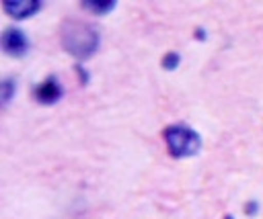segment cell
<instances>
[{
    "mask_svg": "<svg viewBox=\"0 0 263 219\" xmlns=\"http://www.w3.org/2000/svg\"><path fill=\"white\" fill-rule=\"evenodd\" d=\"M226 219H232V217H226Z\"/></svg>",
    "mask_w": 263,
    "mask_h": 219,
    "instance_id": "ba28073f",
    "label": "cell"
},
{
    "mask_svg": "<svg viewBox=\"0 0 263 219\" xmlns=\"http://www.w3.org/2000/svg\"><path fill=\"white\" fill-rule=\"evenodd\" d=\"M115 6V2H82V8H95V12H109Z\"/></svg>",
    "mask_w": 263,
    "mask_h": 219,
    "instance_id": "8992f818",
    "label": "cell"
},
{
    "mask_svg": "<svg viewBox=\"0 0 263 219\" xmlns=\"http://www.w3.org/2000/svg\"><path fill=\"white\" fill-rule=\"evenodd\" d=\"M60 92H62V90H60V86L55 84V80H47V82H43V84L37 88L35 94H37V98H39L41 102L47 104V102H55V100L60 98Z\"/></svg>",
    "mask_w": 263,
    "mask_h": 219,
    "instance_id": "5b68a950",
    "label": "cell"
},
{
    "mask_svg": "<svg viewBox=\"0 0 263 219\" xmlns=\"http://www.w3.org/2000/svg\"><path fill=\"white\" fill-rule=\"evenodd\" d=\"M164 141L173 158H189L199 149V135L185 125H171L164 131Z\"/></svg>",
    "mask_w": 263,
    "mask_h": 219,
    "instance_id": "7a4b0ae2",
    "label": "cell"
},
{
    "mask_svg": "<svg viewBox=\"0 0 263 219\" xmlns=\"http://www.w3.org/2000/svg\"><path fill=\"white\" fill-rule=\"evenodd\" d=\"M62 41L68 53H72L78 59H86L99 47V33L86 23L68 20L62 29Z\"/></svg>",
    "mask_w": 263,
    "mask_h": 219,
    "instance_id": "6da1fadb",
    "label": "cell"
},
{
    "mask_svg": "<svg viewBox=\"0 0 263 219\" xmlns=\"http://www.w3.org/2000/svg\"><path fill=\"white\" fill-rule=\"evenodd\" d=\"M2 6H4L6 14L12 16V18H29L31 14L37 12V8L41 4L39 2H31V0H25V2L18 0V2H2Z\"/></svg>",
    "mask_w": 263,
    "mask_h": 219,
    "instance_id": "277c9868",
    "label": "cell"
},
{
    "mask_svg": "<svg viewBox=\"0 0 263 219\" xmlns=\"http://www.w3.org/2000/svg\"><path fill=\"white\" fill-rule=\"evenodd\" d=\"M27 39L25 35L18 31V29H6L4 35H2V49L8 53V55H14V57H23L27 53Z\"/></svg>",
    "mask_w": 263,
    "mask_h": 219,
    "instance_id": "3957f363",
    "label": "cell"
},
{
    "mask_svg": "<svg viewBox=\"0 0 263 219\" xmlns=\"http://www.w3.org/2000/svg\"><path fill=\"white\" fill-rule=\"evenodd\" d=\"M177 63H179V59H177V55H175V53L166 55V61H162V65H164V68H168V70H173Z\"/></svg>",
    "mask_w": 263,
    "mask_h": 219,
    "instance_id": "52a82bcc",
    "label": "cell"
}]
</instances>
